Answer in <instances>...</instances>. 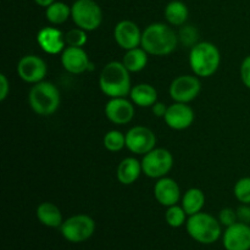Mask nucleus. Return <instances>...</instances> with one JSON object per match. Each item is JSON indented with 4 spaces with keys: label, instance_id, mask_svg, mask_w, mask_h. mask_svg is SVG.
Returning <instances> with one entry per match:
<instances>
[{
    "label": "nucleus",
    "instance_id": "nucleus-34",
    "mask_svg": "<svg viewBox=\"0 0 250 250\" xmlns=\"http://www.w3.org/2000/svg\"><path fill=\"white\" fill-rule=\"evenodd\" d=\"M0 85H1V92H0V100L1 102H4L5 99H6V97L9 95V92H10V83L9 81H7L6 76L5 75H0Z\"/></svg>",
    "mask_w": 250,
    "mask_h": 250
},
{
    "label": "nucleus",
    "instance_id": "nucleus-18",
    "mask_svg": "<svg viewBox=\"0 0 250 250\" xmlns=\"http://www.w3.org/2000/svg\"><path fill=\"white\" fill-rule=\"evenodd\" d=\"M154 197L163 207H172L181 198V189L178 183L170 177L159 178L154 186Z\"/></svg>",
    "mask_w": 250,
    "mask_h": 250
},
{
    "label": "nucleus",
    "instance_id": "nucleus-15",
    "mask_svg": "<svg viewBox=\"0 0 250 250\" xmlns=\"http://www.w3.org/2000/svg\"><path fill=\"white\" fill-rule=\"evenodd\" d=\"M107 120L115 125H127L133 120L134 106L126 98H111L105 105Z\"/></svg>",
    "mask_w": 250,
    "mask_h": 250
},
{
    "label": "nucleus",
    "instance_id": "nucleus-21",
    "mask_svg": "<svg viewBox=\"0 0 250 250\" xmlns=\"http://www.w3.org/2000/svg\"><path fill=\"white\" fill-rule=\"evenodd\" d=\"M129 95L132 103L139 107H151L158 102V92L153 85L148 83H139L132 87Z\"/></svg>",
    "mask_w": 250,
    "mask_h": 250
},
{
    "label": "nucleus",
    "instance_id": "nucleus-4",
    "mask_svg": "<svg viewBox=\"0 0 250 250\" xmlns=\"http://www.w3.org/2000/svg\"><path fill=\"white\" fill-rule=\"evenodd\" d=\"M60 102L61 97L58 87L46 81H42L32 85L28 93L29 106L41 116H50L55 114L60 106Z\"/></svg>",
    "mask_w": 250,
    "mask_h": 250
},
{
    "label": "nucleus",
    "instance_id": "nucleus-27",
    "mask_svg": "<svg viewBox=\"0 0 250 250\" xmlns=\"http://www.w3.org/2000/svg\"><path fill=\"white\" fill-rule=\"evenodd\" d=\"M187 212L185 211V209L181 207H178L177 204L172 205V207H168L166 210L165 214V220L167 222V225L173 229H178V227L183 226L186 224V217H187Z\"/></svg>",
    "mask_w": 250,
    "mask_h": 250
},
{
    "label": "nucleus",
    "instance_id": "nucleus-16",
    "mask_svg": "<svg viewBox=\"0 0 250 250\" xmlns=\"http://www.w3.org/2000/svg\"><path fill=\"white\" fill-rule=\"evenodd\" d=\"M61 63L67 72L72 75H81L89 68L90 61L88 54L83 48L66 46L61 53Z\"/></svg>",
    "mask_w": 250,
    "mask_h": 250
},
{
    "label": "nucleus",
    "instance_id": "nucleus-17",
    "mask_svg": "<svg viewBox=\"0 0 250 250\" xmlns=\"http://www.w3.org/2000/svg\"><path fill=\"white\" fill-rule=\"evenodd\" d=\"M37 42L46 54L56 55L66 48L65 34L55 27H44L37 34Z\"/></svg>",
    "mask_w": 250,
    "mask_h": 250
},
{
    "label": "nucleus",
    "instance_id": "nucleus-36",
    "mask_svg": "<svg viewBox=\"0 0 250 250\" xmlns=\"http://www.w3.org/2000/svg\"><path fill=\"white\" fill-rule=\"evenodd\" d=\"M54 1H55V0H34V2L42 7H48L49 5L53 4Z\"/></svg>",
    "mask_w": 250,
    "mask_h": 250
},
{
    "label": "nucleus",
    "instance_id": "nucleus-35",
    "mask_svg": "<svg viewBox=\"0 0 250 250\" xmlns=\"http://www.w3.org/2000/svg\"><path fill=\"white\" fill-rule=\"evenodd\" d=\"M167 107L168 106H166L164 103L156 102L155 104L151 106V110H153V114L155 115L156 117H164V116H165L166 111H167Z\"/></svg>",
    "mask_w": 250,
    "mask_h": 250
},
{
    "label": "nucleus",
    "instance_id": "nucleus-31",
    "mask_svg": "<svg viewBox=\"0 0 250 250\" xmlns=\"http://www.w3.org/2000/svg\"><path fill=\"white\" fill-rule=\"evenodd\" d=\"M238 216H237V211H234L231 208H225L220 211L219 214V221L222 226L229 227L233 224H236Z\"/></svg>",
    "mask_w": 250,
    "mask_h": 250
},
{
    "label": "nucleus",
    "instance_id": "nucleus-10",
    "mask_svg": "<svg viewBox=\"0 0 250 250\" xmlns=\"http://www.w3.org/2000/svg\"><path fill=\"white\" fill-rule=\"evenodd\" d=\"M202 84L197 76L182 75L170 84V95L176 103H190L199 95Z\"/></svg>",
    "mask_w": 250,
    "mask_h": 250
},
{
    "label": "nucleus",
    "instance_id": "nucleus-8",
    "mask_svg": "<svg viewBox=\"0 0 250 250\" xmlns=\"http://www.w3.org/2000/svg\"><path fill=\"white\" fill-rule=\"evenodd\" d=\"M173 166V156L164 148H154L142 160L143 172L150 178H163Z\"/></svg>",
    "mask_w": 250,
    "mask_h": 250
},
{
    "label": "nucleus",
    "instance_id": "nucleus-23",
    "mask_svg": "<svg viewBox=\"0 0 250 250\" xmlns=\"http://www.w3.org/2000/svg\"><path fill=\"white\" fill-rule=\"evenodd\" d=\"M149 54L143 48H134L126 50V54L122 59V63L126 66L129 72H139L144 70L148 63Z\"/></svg>",
    "mask_w": 250,
    "mask_h": 250
},
{
    "label": "nucleus",
    "instance_id": "nucleus-32",
    "mask_svg": "<svg viewBox=\"0 0 250 250\" xmlns=\"http://www.w3.org/2000/svg\"><path fill=\"white\" fill-rule=\"evenodd\" d=\"M241 80L243 84L250 89V55L244 59L241 65Z\"/></svg>",
    "mask_w": 250,
    "mask_h": 250
},
{
    "label": "nucleus",
    "instance_id": "nucleus-14",
    "mask_svg": "<svg viewBox=\"0 0 250 250\" xmlns=\"http://www.w3.org/2000/svg\"><path fill=\"white\" fill-rule=\"evenodd\" d=\"M222 243L226 250H250V226L237 221L232 226L226 227Z\"/></svg>",
    "mask_w": 250,
    "mask_h": 250
},
{
    "label": "nucleus",
    "instance_id": "nucleus-22",
    "mask_svg": "<svg viewBox=\"0 0 250 250\" xmlns=\"http://www.w3.org/2000/svg\"><path fill=\"white\" fill-rule=\"evenodd\" d=\"M205 205V194L199 188H190L182 198V208L188 216L198 214Z\"/></svg>",
    "mask_w": 250,
    "mask_h": 250
},
{
    "label": "nucleus",
    "instance_id": "nucleus-24",
    "mask_svg": "<svg viewBox=\"0 0 250 250\" xmlns=\"http://www.w3.org/2000/svg\"><path fill=\"white\" fill-rule=\"evenodd\" d=\"M188 7L180 0H172L165 7V19L172 26H183L188 19Z\"/></svg>",
    "mask_w": 250,
    "mask_h": 250
},
{
    "label": "nucleus",
    "instance_id": "nucleus-6",
    "mask_svg": "<svg viewBox=\"0 0 250 250\" xmlns=\"http://www.w3.org/2000/svg\"><path fill=\"white\" fill-rule=\"evenodd\" d=\"M71 17L77 27L90 32L103 22V11L95 0H76L71 6Z\"/></svg>",
    "mask_w": 250,
    "mask_h": 250
},
{
    "label": "nucleus",
    "instance_id": "nucleus-29",
    "mask_svg": "<svg viewBox=\"0 0 250 250\" xmlns=\"http://www.w3.org/2000/svg\"><path fill=\"white\" fill-rule=\"evenodd\" d=\"M88 41L87 31L80 28H72L65 33V42L67 46H77V48H82Z\"/></svg>",
    "mask_w": 250,
    "mask_h": 250
},
{
    "label": "nucleus",
    "instance_id": "nucleus-9",
    "mask_svg": "<svg viewBox=\"0 0 250 250\" xmlns=\"http://www.w3.org/2000/svg\"><path fill=\"white\" fill-rule=\"evenodd\" d=\"M156 146V136L150 128L144 126H134L126 133V148L131 153L146 155Z\"/></svg>",
    "mask_w": 250,
    "mask_h": 250
},
{
    "label": "nucleus",
    "instance_id": "nucleus-12",
    "mask_svg": "<svg viewBox=\"0 0 250 250\" xmlns=\"http://www.w3.org/2000/svg\"><path fill=\"white\" fill-rule=\"evenodd\" d=\"M142 34L138 24L129 20H122L115 26L114 38L119 46L125 50L138 48L142 44Z\"/></svg>",
    "mask_w": 250,
    "mask_h": 250
},
{
    "label": "nucleus",
    "instance_id": "nucleus-20",
    "mask_svg": "<svg viewBox=\"0 0 250 250\" xmlns=\"http://www.w3.org/2000/svg\"><path fill=\"white\" fill-rule=\"evenodd\" d=\"M37 219L42 225L50 229H60L62 225V214L54 203L44 202L37 208Z\"/></svg>",
    "mask_w": 250,
    "mask_h": 250
},
{
    "label": "nucleus",
    "instance_id": "nucleus-7",
    "mask_svg": "<svg viewBox=\"0 0 250 250\" xmlns=\"http://www.w3.org/2000/svg\"><path fill=\"white\" fill-rule=\"evenodd\" d=\"M60 231L67 242L82 243L94 234L95 221L85 214L73 215L62 222Z\"/></svg>",
    "mask_w": 250,
    "mask_h": 250
},
{
    "label": "nucleus",
    "instance_id": "nucleus-33",
    "mask_svg": "<svg viewBox=\"0 0 250 250\" xmlns=\"http://www.w3.org/2000/svg\"><path fill=\"white\" fill-rule=\"evenodd\" d=\"M237 216H238V220L241 222L249 224L250 222V208L248 207V205L243 204L242 207H239L238 210H237Z\"/></svg>",
    "mask_w": 250,
    "mask_h": 250
},
{
    "label": "nucleus",
    "instance_id": "nucleus-1",
    "mask_svg": "<svg viewBox=\"0 0 250 250\" xmlns=\"http://www.w3.org/2000/svg\"><path fill=\"white\" fill-rule=\"evenodd\" d=\"M178 44V36L166 23L156 22L146 27L142 34V48L155 56H166L172 53Z\"/></svg>",
    "mask_w": 250,
    "mask_h": 250
},
{
    "label": "nucleus",
    "instance_id": "nucleus-25",
    "mask_svg": "<svg viewBox=\"0 0 250 250\" xmlns=\"http://www.w3.org/2000/svg\"><path fill=\"white\" fill-rule=\"evenodd\" d=\"M71 16V7L62 1H54L45 7V17L51 24L65 23Z\"/></svg>",
    "mask_w": 250,
    "mask_h": 250
},
{
    "label": "nucleus",
    "instance_id": "nucleus-30",
    "mask_svg": "<svg viewBox=\"0 0 250 250\" xmlns=\"http://www.w3.org/2000/svg\"><path fill=\"white\" fill-rule=\"evenodd\" d=\"M198 38H199V33H198L197 28L193 26L182 27L178 33V41H181L187 46H194L197 44Z\"/></svg>",
    "mask_w": 250,
    "mask_h": 250
},
{
    "label": "nucleus",
    "instance_id": "nucleus-13",
    "mask_svg": "<svg viewBox=\"0 0 250 250\" xmlns=\"http://www.w3.org/2000/svg\"><path fill=\"white\" fill-rule=\"evenodd\" d=\"M194 111L186 103H173L167 107L164 120L170 128L175 131H183L192 126L194 121Z\"/></svg>",
    "mask_w": 250,
    "mask_h": 250
},
{
    "label": "nucleus",
    "instance_id": "nucleus-2",
    "mask_svg": "<svg viewBox=\"0 0 250 250\" xmlns=\"http://www.w3.org/2000/svg\"><path fill=\"white\" fill-rule=\"evenodd\" d=\"M99 87L109 98L126 97L132 89L129 71L119 61L106 63L100 72Z\"/></svg>",
    "mask_w": 250,
    "mask_h": 250
},
{
    "label": "nucleus",
    "instance_id": "nucleus-26",
    "mask_svg": "<svg viewBox=\"0 0 250 250\" xmlns=\"http://www.w3.org/2000/svg\"><path fill=\"white\" fill-rule=\"evenodd\" d=\"M103 143H104L105 149L112 151V153H116V151L122 150L126 146V134L117 131V129H112V131L105 133Z\"/></svg>",
    "mask_w": 250,
    "mask_h": 250
},
{
    "label": "nucleus",
    "instance_id": "nucleus-11",
    "mask_svg": "<svg viewBox=\"0 0 250 250\" xmlns=\"http://www.w3.org/2000/svg\"><path fill=\"white\" fill-rule=\"evenodd\" d=\"M48 73L45 61L38 55H26L17 63V75L22 81L27 83L42 82Z\"/></svg>",
    "mask_w": 250,
    "mask_h": 250
},
{
    "label": "nucleus",
    "instance_id": "nucleus-5",
    "mask_svg": "<svg viewBox=\"0 0 250 250\" xmlns=\"http://www.w3.org/2000/svg\"><path fill=\"white\" fill-rule=\"evenodd\" d=\"M222 225L217 219L208 212L192 215L186 222V229L190 238L200 244H212L222 236Z\"/></svg>",
    "mask_w": 250,
    "mask_h": 250
},
{
    "label": "nucleus",
    "instance_id": "nucleus-3",
    "mask_svg": "<svg viewBox=\"0 0 250 250\" xmlns=\"http://www.w3.org/2000/svg\"><path fill=\"white\" fill-rule=\"evenodd\" d=\"M221 54L217 46L210 42H200L192 46L189 53V65L198 77H210L219 68Z\"/></svg>",
    "mask_w": 250,
    "mask_h": 250
},
{
    "label": "nucleus",
    "instance_id": "nucleus-28",
    "mask_svg": "<svg viewBox=\"0 0 250 250\" xmlns=\"http://www.w3.org/2000/svg\"><path fill=\"white\" fill-rule=\"evenodd\" d=\"M233 193L239 203L250 205V177H243L234 185Z\"/></svg>",
    "mask_w": 250,
    "mask_h": 250
},
{
    "label": "nucleus",
    "instance_id": "nucleus-19",
    "mask_svg": "<svg viewBox=\"0 0 250 250\" xmlns=\"http://www.w3.org/2000/svg\"><path fill=\"white\" fill-rule=\"evenodd\" d=\"M142 172V163H139L136 158H126L117 166L116 176L121 185L129 186L138 180Z\"/></svg>",
    "mask_w": 250,
    "mask_h": 250
}]
</instances>
